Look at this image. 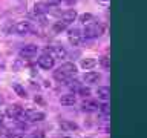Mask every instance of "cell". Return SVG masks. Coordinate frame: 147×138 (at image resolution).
Wrapping results in <instances>:
<instances>
[{
    "label": "cell",
    "instance_id": "obj_24",
    "mask_svg": "<svg viewBox=\"0 0 147 138\" xmlns=\"http://www.w3.org/2000/svg\"><path fill=\"white\" fill-rule=\"evenodd\" d=\"M80 22L81 23H89V22H92V16L90 14H83V16H80Z\"/></svg>",
    "mask_w": 147,
    "mask_h": 138
},
{
    "label": "cell",
    "instance_id": "obj_26",
    "mask_svg": "<svg viewBox=\"0 0 147 138\" xmlns=\"http://www.w3.org/2000/svg\"><path fill=\"white\" fill-rule=\"evenodd\" d=\"M46 3L48 5H58V3H61V0H46Z\"/></svg>",
    "mask_w": 147,
    "mask_h": 138
},
{
    "label": "cell",
    "instance_id": "obj_12",
    "mask_svg": "<svg viewBox=\"0 0 147 138\" xmlns=\"http://www.w3.org/2000/svg\"><path fill=\"white\" fill-rule=\"evenodd\" d=\"M96 95H98V98L100 100H104V101H107L110 98V87L109 86H101L96 89Z\"/></svg>",
    "mask_w": 147,
    "mask_h": 138
},
{
    "label": "cell",
    "instance_id": "obj_23",
    "mask_svg": "<svg viewBox=\"0 0 147 138\" xmlns=\"http://www.w3.org/2000/svg\"><path fill=\"white\" fill-rule=\"evenodd\" d=\"M98 110L101 114H104V115H109L110 114V106L107 103H103L101 106H98Z\"/></svg>",
    "mask_w": 147,
    "mask_h": 138
},
{
    "label": "cell",
    "instance_id": "obj_17",
    "mask_svg": "<svg viewBox=\"0 0 147 138\" xmlns=\"http://www.w3.org/2000/svg\"><path fill=\"white\" fill-rule=\"evenodd\" d=\"M80 64H81L83 69H86V71H87V69H92V68H94L95 64H96V62H95L94 58H83Z\"/></svg>",
    "mask_w": 147,
    "mask_h": 138
},
{
    "label": "cell",
    "instance_id": "obj_15",
    "mask_svg": "<svg viewBox=\"0 0 147 138\" xmlns=\"http://www.w3.org/2000/svg\"><path fill=\"white\" fill-rule=\"evenodd\" d=\"M100 78H101V75H100L98 72H92V71H90V72H86V74H84L83 80H84L86 83H96Z\"/></svg>",
    "mask_w": 147,
    "mask_h": 138
},
{
    "label": "cell",
    "instance_id": "obj_13",
    "mask_svg": "<svg viewBox=\"0 0 147 138\" xmlns=\"http://www.w3.org/2000/svg\"><path fill=\"white\" fill-rule=\"evenodd\" d=\"M49 6L51 5H48L46 2H38L34 5V12L37 14V16H40V14H46L49 12Z\"/></svg>",
    "mask_w": 147,
    "mask_h": 138
},
{
    "label": "cell",
    "instance_id": "obj_9",
    "mask_svg": "<svg viewBox=\"0 0 147 138\" xmlns=\"http://www.w3.org/2000/svg\"><path fill=\"white\" fill-rule=\"evenodd\" d=\"M98 103H96L95 100H90V98H86L84 101L81 103V108L83 110H87V112H95V110H98Z\"/></svg>",
    "mask_w": 147,
    "mask_h": 138
},
{
    "label": "cell",
    "instance_id": "obj_8",
    "mask_svg": "<svg viewBox=\"0 0 147 138\" xmlns=\"http://www.w3.org/2000/svg\"><path fill=\"white\" fill-rule=\"evenodd\" d=\"M45 52L51 54L54 58H64L66 57V51H64L61 46H51V48H48Z\"/></svg>",
    "mask_w": 147,
    "mask_h": 138
},
{
    "label": "cell",
    "instance_id": "obj_28",
    "mask_svg": "<svg viewBox=\"0 0 147 138\" xmlns=\"http://www.w3.org/2000/svg\"><path fill=\"white\" fill-rule=\"evenodd\" d=\"M64 2H66L67 5H72V3H75V2H77V0H64Z\"/></svg>",
    "mask_w": 147,
    "mask_h": 138
},
{
    "label": "cell",
    "instance_id": "obj_1",
    "mask_svg": "<svg viewBox=\"0 0 147 138\" xmlns=\"http://www.w3.org/2000/svg\"><path fill=\"white\" fill-rule=\"evenodd\" d=\"M104 31V26L101 23H95V22H89L83 31V35L86 39H95V37H100Z\"/></svg>",
    "mask_w": 147,
    "mask_h": 138
},
{
    "label": "cell",
    "instance_id": "obj_3",
    "mask_svg": "<svg viewBox=\"0 0 147 138\" xmlns=\"http://www.w3.org/2000/svg\"><path fill=\"white\" fill-rule=\"evenodd\" d=\"M11 29H12V32H16L18 35H25V34H29L32 31V25L28 20H22V22H17L16 25H12Z\"/></svg>",
    "mask_w": 147,
    "mask_h": 138
},
{
    "label": "cell",
    "instance_id": "obj_29",
    "mask_svg": "<svg viewBox=\"0 0 147 138\" xmlns=\"http://www.w3.org/2000/svg\"><path fill=\"white\" fill-rule=\"evenodd\" d=\"M3 103H5V98H3V95H2V94H0V106H2Z\"/></svg>",
    "mask_w": 147,
    "mask_h": 138
},
{
    "label": "cell",
    "instance_id": "obj_16",
    "mask_svg": "<svg viewBox=\"0 0 147 138\" xmlns=\"http://www.w3.org/2000/svg\"><path fill=\"white\" fill-rule=\"evenodd\" d=\"M54 78L57 81H60V83H66V81H69V78H71V77H67L63 71L57 69V71H54Z\"/></svg>",
    "mask_w": 147,
    "mask_h": 138
},
{
    "label": "cell",
    "instance_id": "obj_31",
    "mask_svg": "<svg viewBox=\"0 0 147 138\" xmlns=\"http://www.w3.org/2000/svg\"><path fill=\"white\" fill-rule=\"evenodd\" d=\"M63 138H71V137H63Z\"/></svg>",
    "mask_w": 147,
    "mask_h": 138
},
{
    "label": "cell",
    "instance_id": "obj_18",
    "mask_svg": "<svg viewBox=\"0 0 147 138\" xmlns=\"http://www.w3.org/2000/svg\"><path fill=\"white\" fill-rule=\"evenodd\" d=\"M60 126H61V129H64V131H77L78 126L75 123H71V121H61L60 123Z\"/></svg>",
    "mask_w": 147,
    "mask_h": 138
},
{
    "label": "cell",
    "instance_id": "obj_6",
    "mask_svg": "<svg viewBox=\"0 0 147 138\" xmlns=\"http://www.w3.org/2000/svg\"><path fill=\"white\" fill-rule=\"evenodd\" d=\"M22 114H23V108L18 106V104H12V106H9V108L6 109V115L11 120H18Z\"/></svg>",
    "mask_w": 147,
    "mask_h": 138
},
{
    "label": "cell",
    "instance_id": "obj_30",
    "mask_svg": "<svg viewBox=\"0 0 147 138\" xmlns=\"http://www.w3.org/2000/svg\"><path fill=\"white\" fill-rule=\"evenodd\" d=\"M3 126V115H0V127Z\"/></svg>",
    "mask_w": 147,
    "mask_h": 138
},
{
    "label": "cell",
    "instance_id": "obj_27",
    "mask_svg": "<svg viewBox=\"0 0 147 138\" xmlns=\"http://www.w3.org/2000/svg\"><path fill=\"white\" fill-rule=\"evenodd\" d=\"M31 138H43V132H38V133H32Z\"/></svg>",
    "mask_w": 147,
    "mask_h": 138
},
{
    "label": "cell",
    "instance_id": "obj_20",
    "mask_svg": "<svg viewBox=\"0 0 147 138\" xmlns=\"http://www.w3.org/2000/svg\"><path fill=\"white\" fill-rule=\"evenodd\" d=\"M66 23H63L61 20H60V22H57V23H55V25L52 26V31L55 32V34H60V32H61V31H64V29H66Z\"/></svg>",
    "mask_w": 147,
    "mask_h": 138
},
{
    "label": "cell",
    "instance_id": "obj_14",
    "mask_svg": "<svg viewBox=\"0 0 147 138\" xmlns=\"http://www.w3.org/2000/svg\"><path fill=\"white\" fill-rule=\"evenodd\" d=\"M75 101H77V98L74 94H64V95H61V98H60V103L63 106H74Z\"/></svg>",
    "mask_w": 147,
    "mask_h": 138
},
{
    "label": "cell",
    "instance_id": "obj_11",
    "mask_svg": "<svg viewBox=\"0 0 147 138\" xmlns=\"http://www.w3.org/2000/svg\"><path fill=\"white\" fill-rule=\"evenodd\" d=\"M58 69H60V71H63L67 77L75 75V72H77V66H75L74 63H64V64H61Z\"/></svg>",
    "mask_w": 147,
    "mask_h": 138
},
{
    "label": "cell",
    "instance_id": "obj_21",
    "mask_svg": "<svg viewBox=\"0 0 147 138\" xmlns=\"http://www.w3.org/2000/svg\"><path fill=\"white\" fill-rule=\"evenodd\" d=\"M100 64L104 71H110V58L109 57H101L100 58Z\"/></svg>",
    "mask_w": 147,
    "mask_h": 138
},
{
    "label": "cell",
    "instance_id": "obj_2",
    "mask_svg": "<svg viewBox=\"0 0 147 138\" xmlns=\"http://www.w3.org/2000/svg\"><path fill=\"white\" fill-rule=\"evenodd\" d=\"M22 121H25V120H28V121H43L45 120V114L40 112V110H34V109H28V110H23V114L20 115Z\"/></svg>",
    "mask_w": 147,
    "mask_h": 138
},
{
    "label": "cell",
    "instance_id": "obj_4",
    "mask_svg": "<svg viewBox=\"0 0 147 138\" xmlns=\"http://www.w3.org/2000/svg\"><path fill=\"white\" fill-rule=\"evenodd\" d=\"M37 62H38V66H40V68H43V69H51V68H54L55 58H54L51 54L45 52V54H41V55H40Z\"/></svg>",
    "mask_w": 147,
    "mask_h": 138
},
{
    "label": "cell",
    "instance_id": "obj_25",
    "mask_svg": "<svg viewBox=\"0 0 147 138\" xmlns=\"http://www.w3.org/2000/svg\"><path fill=\"white\" fill-rule=\"evenodd\" d=\"M5 138H25V137H23L22 133H18V132H9V133L5 135Z\"/></svg>",
    "mask_w": 147,
    "mask_h": 138
},
{
    "label": "cell",
    "instance_id": "obj_19",
    "mask_svg": "<svg viewBox=\"0 0 147 138\" xmlns=\"http://www.w3.org/2000/svg\"><path fill=\"white\" fill-rule=\"evenodd\" d=\"M12 89L16 91V94L18 95V97H22V98H26V91H25V87L23 86H20V85H12Z\"/></svg>",
    "mask_w": 147,
    "mask_h": 138
},
{
    "label": "cell",
    "instance_id": "obj_5",
    "mask_svg": "<svg viewBox=\"0 0 147 138\" xmlns=\"http://www.w3.org/2000/svg\"><path fill=\"white\" fill-rule=\"evenodd\" d=\"M67 40H69V43H71L72 46H78V45H81V41H83V34L80 32V29L74 28V29L69 31Z\"/></svg>",
    "mask_w": 147,
    "mask_h": 138
},
{
    "label": "cell",
    "instance_id": "obj_7",
    "mask_svg": "<svg viewBox=\"0 0 147 138\" xmlns=\"http://www.w3.org/2000/svg\"><path fill=\"white\" fill-rule=\"evenodd\" d=\"M38 51V46L37 45H26L20 49V57H25V58H29V57H34Z\"/></svg>",
    "mask_w": 147,
    "mask_h": 138
},
{
    "label": "cell",
    "instance_id": "obj_22",
    "mask_svg": "<svg viewBox=\"0 0 147 138\" xmlns=\"http://www.w3.org/2000/svg\"><path fill=\"white\" fill-rule=\"evenodd\" d=\"M78 94H80L81 97H84V98H87V97L90 95V89L86 87V86H80L78 87Z\"/></svg>",
    "mask_w": 147,
    "mask_h": 138
},
{
    "label": "cell",
    "instance_id": "obj_10",
    "mask_svg": "<svg viewBox=\"0 0 147 138\" xmlns=\"http://www.w3.org/2000/svg\"><path fill=\"white\" fill-rule=\"evenodd\" d=\"M77 18V12L75 9H67V11H64L61 14V22L66 23V25H71V23Z\"/></svg>",
    "mask_w": 147,
    "mask_h": 138
}]
</instances>
